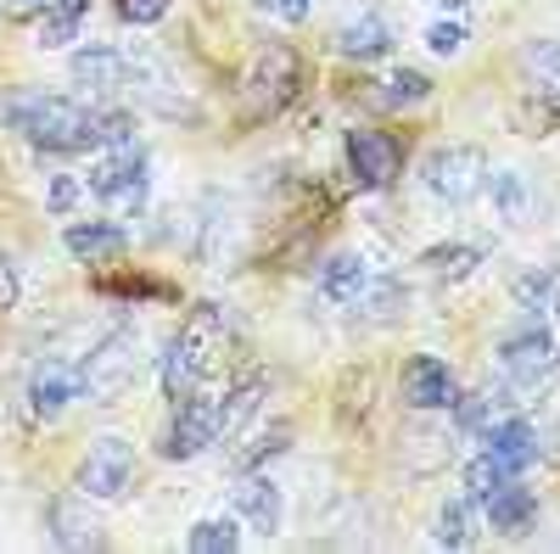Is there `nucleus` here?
Segmentation results:
<instances>
[{"label":"nucleus","mask_w":560,"mask_h":554,"mask_svg":"<svg viewBox=\"0 0 560 554\" xmlns=\"http://www.w3.org/2000/svg\"><path fill=\"white\" fill-rule=\"evenodd\" d=\"M7 123L23 134L28 146L51 152V157L96 146V113H84V107H73L62 96H18L7 107Z\"/></svg>","instance_id":"nucleus-1"},{"label":"nucleus","mask_w":560,"mask_h":554,"mask_svg":"<svg viewBox=\"0 0 560 554\" xmlns=\"http://www.w3.org/2000/svg\"><path fill=\"white\" fill-rule=\"evenodd\" d=\"M213 347H219V308H197L191 314V326H185L168 347H163V392L179 403V398H191L208 376V364H213Z\"/></svg>","instance_id":"nucleus-2"},{"label":"nucleus","mask_w":560,"mask_h":554,"mask_svg":"<svg viewBox=\"0 0 560 554\" xmlns=\"http://www.w3.org/2000/svg\"><path fill=\"white\" fill-rule=\"evenodd\" d=\"M420 179H427V191L448 208H465L477 202L488 191V157L477 146H438L427 157V168H420Z\"/></svg>","instance_id":"nucleus-3"},{"label":"nucleus","mask_w":560,"mask_h":554,"mask_svg":"<svg viewBox=\"0 0 560 554\" xmlns=\"http://www.w3.org/2000/svg\"><path fill=\"white\" fill-rule=\"evenodd\" d=\"M90 191H96L102 202H113L118 213H135L140 197H147V152H140L135 141L113 146L96 163V174H90Z\"/></svg>","instance_id":"nucleus-4"},{"label":"nucleus","mask_w":560,"mask_h":554,"mask_svg":"<svg viewBox=\"0 0 560 554\" xmlns=\"http://www.w3.org/2000/svg\"><path fill=\"white\" fill-rule=\"evenodd\" d=\"M129 482H135V448L124 437L90 443V453L79 459V493H90V498H124Z\"/></svg>","instance_id":"nucleus-5"},{"label":"nucleus","mask_w":560,"mask_h":554,"mask_svg":"<svg viewBox=\"0 0 560 554\" xmlns=\"http://www.w3.org/2000/svg\"><path fill=\"white\" fill-rule=\"evenodd\" d=\"M298 79H303V62L287 51V45H269V51L253 62V73H247L253 113H280V107L298 96Z\"/></svg>","instance_id":"nucleus-6"},{"label":"nucleus","mask_w":560,"mask_h":554,"mask_svg":"<svg viewBox=\"0 0 560 554\" xmlns=\"http://www.w3.org/2000/svg\"><path fill=\"white\" fill-rule=\"evenodd\" d=\"M208 443H219V403H208L197 392L179 398L174 421L163 432V459H197Z\"/></svg>","instance_id":"nucleus-7"},{"label":"nucleus","mask_w":560,"mask_h":554,"mask_svg":"<svg viewBox=\"0 0 560 554\" xmlns=\"http://www.w3.org/2000/svg\"><path fill=\"white\" fill-rule=\"evenodd\" d=\"M499 364H504V376L516 381V387H544L555 376V364H560V347L549 342V331H516L504 347H499Z\"/></svg>","instance_id":"nucleus-8"},{"label":"nucleus","mask_w":560,"mask_h":554,"mask_svg":"<svg viewBox=\"0 0 560 554\" xmlns=\"http://www.w3.org/2000/svg\"><path fill=\"white\" fill-rule=\"evenodd\" d=\"M398 398H404L409 409H448V403H454V376H448V364L432 358V353L404 358V369H398Z\"/></svg>","instance_id":"nucleus-9"},{"label":"nucleus","mask_w":560,"mask_h":554,"mask_svg":"<svg viewBox=\"0 0 560 554\" xmlns=\"http://www.w3.org/2000/svg\"><path fill=\"white\" fill-rule=\"evenodd\" d=\"M398 146L387 141V134H376V129H353L348 134V168H353V179L359 185H370V191H382V185H393L398 179Z\"/></svg>","instance_id":"nucleus-10"},{"label":"nucleus","mask_w":560,"mask_h":554,"mask_svg":"<svg viewBox=\"0 0 560 554\" xmlns=\"http://www.w3.org/2000/svg\"><path fill=\"white\" fill-rule=\"evenodd\" d=\"M45 532H51L57 549H102V521L84 510L79 498H57L51 510H45Z\"/></svg>","instance_id":"nucleus-11"},{"label":"nucleus","mask_w":560,"mask_h":554,"mask_svg":"<svg viewBox=\"0 0 560 554\" xmlns=\"http://www.w3.org/2000/svg\"><path fill=\"white\" fill-rule=\"evenodd\" d=\"M73 398H84V376L73 364H39L34 376H28V403H34V414H57V409H68Z\"/></svg>","instance_id":"nucleus-12"},{"label":"nucleus","mask_w":560,"mask_h":554,"mask_svg":"<svg viewBox=\"0 0 560 554\" xmlns=\"http://www.w3.org/2000/svg\"><path fill=\"white\" fill-rule=\"evenodd\" d=\"M482 510H488V527L493 532H527L533 527V516H538V498L510 476L504 487H493L488 498H482Z\"/></svg>","instance_id":"nucleus-13"},{"label":"nucleus","mask_w":560,"mask_h":554,"mask_svg":"<svg viewBox=\"0 0 560 554\" xmlns=\"http://www.w3.org/2000/svg\"><path fill=\"white\" fill-rule=\"evenodd\" d=\"M236 516H242L253 532L275 538V532H280V487H275L269 476H247V482H236Z\"/></svg>","instance_id":"nucleus-14"},{"label":"nucleus","mask_w":560,"mask_h":554,"mask_svg":"<svg viewBox=\"0 0 560 554\" xmlns=\"http://www.w3.org/2000/svg\"><path fill=\"white\" fill-rule=\"evenodd\" d=\"M62 241H68V252L79 263H118L129 252V236H124L118 224H73Z\"/></svg>","instance_id":"nucleus-15"},{"label":"nucleus","mask_w":560,"mask_h":554,"mask_svg":"<svg viewBox=\"0 0 560 554\" xmlns=\"http://www.w3.org/2000/svg\"><path fill=\"white\" fill-rule=\"evenodd\" d=\"M364 286H370V269H364V258H359V252H337V258H325V269H319V297H325V303L353 308Z\"/></svg>","instance_id":"nucleus-16"},{"label":"nucleus","mask_w":560,"mask_h":554,"mask_svg":"<svg viewBox=\"0 0 560 554\" xmlns=\"http://www.w3.org/2000/svg\"><path fill=\"white\" fill-rule=\"evenodd\" d=\"M129 364H135V347H129V337H113L107 347H90V358H84V392H107V387H118L124 376H129Z\"/></svg>","instance_id":"nucleus-17"},{"label":"nucleus","mask_w":560,"mask_h":554,"mask_svg":"<svg viewBox=\"0 0 560 554\" xmlns=\"http://www.w3.org/2000/svg\"><path fill=\"white\" fill-rule=\"evenodd\" d=\"M73 79H79V90H118V84H129L135 73H129V62L118 57V51H107V45H96V51H79L73 57Z\"/></svg>","instance_id":"nucleus-18"},{"label":"nucleus","mask_w":560,"mask_h":554,"mask_svg":"<svg viewBox=\"0 0 560 554\" xmlns=\"http://www.w3.org/2000/svg\"><path fill=\"white\" fill-rule=\"evenodd\" d=\"M488 453H499L504 465L527 471L533 459H538V432H533L527 421H493V426H488Z\"/></svg>","instance_id":"nucleus-19"},{"label":"nucleus","mask_w":560,"mask_h":554,"mask_svg":"<svg viewBox=\"0 0 560 554\" xmlns=\"http://www.w3.org/2000/svg\"><path fill=\"white\" fill-rule=\"evenodd\" d=\"M337 45H342V57L370 62V57H387V51H393V28H387L382 17H364V23H348Z\"/></svg>","instance_id":"nucleus-20"},{"label":"nucleus","mask_w":560,"mask_h":554,"mask_svg":"<svg viewBox=\"0 0 560 554\" xmlns=\"http://www.w3.org/2000/svg\"><path fill=\"white\" fill-rule=\"evenodd\" d=\"M90 12V0H45V17H39V45H68L79 34Z\"/></svg>","instance_id":"nucleus-21"},{"label":"nucleus","mask_w":560,"mask_h":554,"mask_svg":"<svg viewBox=\"0 0 560 554\" xmlns=\"http://www.w3.org/2000/svg\"><path fill=\"white\" fill-rule=\"evenodd\" d=\"M522 73L544 90V96H560V39H538L522 51Z\"/></svg>","instance_id":"nucleus-22"},{"label":"nucleus","mask_w":560,"mask_h":554,"mask_svg":"<svg viewBox=\"0 0 560 554\" xmlns=\"http://www.w3.org/2000/svg\"><path fill=\"white\" fill-rule=\"evenodd\" d=\"M477 538V516H471V498H448L443 516H438V543L443 549H465Z\"/></svg>","instance_id":"nucleus-23"},{"label":"nucleus","mask_w":560,"mask_h":554,"mask_svg":"<svg viewBox=\"0 0 560 554\" xmlns=\"http://www.w3.org/2000/svg\"><path fill=\"white\" fill-rule=\"evenodd\" d=\"M510 476H522V471H516V465H504V459H499V453H488V448L471 459V465H465V487H471V498H488V493H493V487H504Z\"/></svg>","instance_id":"nucleus-24"},{"label":"nucleus","mask_w":560,"mask_h":554,"mask_svg":"<svg viewBox=\"0 0 560 554\" xmlns=\"http://www.w3.org/2000/svg\"><path fill=\"white\" fill-rule=\"evenodd\" d=\"M185 549L191 554H230V549H242V527L236 521H197L191 527V538H185Z\"/></svg>","instance_id":"nucleus-25"},{"label":"nucleus","mask_w":560,"mask_h":554,"mask_svg":"<svg viewBox=\"0 0 560 554\" xmlns=\"http://www.w3.org/2000/svg\"><path fill=\"white\" fill-rule=\"evenodd\" d=\"M482 269V252L477 247H432L427 252V274H438V281H465V274Z\"/></svg>","instance_id":"nucleus-26"},{"label":"nucleus","mask_w":560,"mask_h":554,"mask_svg":"<svg viewBox=\"0 0 560 554\" xmlns=\"http://www.w3.org/2000/svg\"><path fill=\"white\" fill-rule=\"evenodd\" d=\"M258 398H264V381H242L236 392H224V403H219V437H236L242 421L258 409Z\"/></svg>","instance_id":"nucleus-27"},{"label":"nucleus","mask_w":560,"mask_h":554,"mask_svg":"<svg viewBox=\"0 0 560 554\" xmlns=\"http://www.w3.org/2000/svg\"><path fill=\"white\" fill-rule=\"evenodd\" d=\"M427 96H432V79H427V73H409V68L393 73L387 90H382V102H387V107H415V102H427Z\"/></svg>","instance_id":"nucleus-28"},{"label":"nucleus","mask_w":560,"mask_h":554,"mask_svg":"<svg viewBox=\"0 0 560 554\" xmlns=\"http://www.w3.org/2000/svg\"><path fill=\"white\" fill-rule=\"evenodd\" d=\"M488 185H493V202H499L504 219H522L527 213V191H522L516 174H488Z\"/></svg>","instance_id":"nucleus-29"},{"label":"nucleus","mask_w":560,"mask_h":554,"mask_svg":"<svg viewBox=\"0 0 560 554\" xmlns=\"http://www.w3.org/2000/svg\"><path fill=\"white\" fill-rule=\"evenodd\" d=\"M516 303L522 308H555V274H522V281H516Z\"/></svg>","instance_id":"nucleus-30"},{"label":"nucleus","mask_w":560,"mask_h":554,"mask_svg":"<svg viewBox=\"0 0 560 554\" xmlns=\"http://www.w3.org/2000/svg\"><path fill=\"white\" fill-rule=\"evenodd\" d=\"M427 45H432L438 57H454L459 45H465V28H459L454 17H443V23H432V28H427Z\"/></svg>","instance_id":"nucleus-31"},{"label":"nucleus","mask_w":560,"mask_h":554,"mask_svg":"<svg viewBox=\"0 0 560 554\" xmlns=\"http://www.w3.org/2000/svg\"><path fill=\"white\" fill-rule=\"evenodd\" d=\"M253 7H258V12H269V17H280V23H303L314 0H253Z\"/></svg>","instance_id":"nucleus-32"},{"label":"nucleus","mask_w":560,"mask_h":554,"mask_svg":"<svg viewBox=\"0 0 560 554\" xmlns=\"http://www.w3.org/2000/svg\"><path fill=\"white\" fill-rule=\"evenodd\" d=\"M118 12H124L129 23H140V28H147V23H158V17L168 12V0H118Z\"/></svg>","instance_id":"nucleus-33"},{"label":"nucleus","mask_w":560,"mask_h":554,"mask_svg":"<svg viewBox=\"0 0 560 554\" xmlns=\"http://www.w3.org/2000/svg\"><path fill=\"white\" fill-rule=\"evenodd\" d=\"M45 202H51V213H68V208L79 202V179L57 174V179H51V191H45Z\"/></svg>","instance_id":"nucleus-34"},{"label":"nucleus","mask_w":560,"mask_h":554,"mask_svg":"<svg viewBox=\"0 0 560 554\" xmlns=\"http://www.w3.org/2000/svg\"><path fill=\"white\" fill-rule=\"evenodd\" d=\"M18 303V269H12V258L0 252V314H7Z\"/></svg>","instance_id":"nucleus-35"},{"label":"nucleus","mask_w":560,"mask_h":554,"mask_svg":"<svg viewBox=\"0 0 560 554\" xmlns=\"http://www.w3.org/2000/svg\"><path fill=\"white\" fill-rule=\"evenodd\" d=\"M438 7H465V0H438Z\"/></svg>","instance_id":"nucleus-36"}]
</instances>
